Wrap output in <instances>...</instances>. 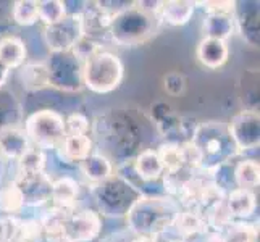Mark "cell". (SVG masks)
Instances as JSON below:
<instances>
[{
  "mask_svg": "<svg viewBox=\"0 0 260 242\" xmlns=\"http://www.w3.org/2000/svg\"><path fill=\"white\" fill-rule=\"evenodd\" d=\"M133 2L128 8L112 18L109 34L121 47H136L154 36L160 26L162 2Z\"/></svg>",
  "mask_w": 260,
  "mask_h": 242,
  "instance_id": "6da1fadb",
  "label": "cell"
},
{
  "mask_svg": "<svg viewBox=\"0 0 260 242\" xmlns=\"http://www.w3.org/2000/svg\"><path fill=\"white\" fill-rule=\"evenodd\" d=\"M181 212L179 203L172 197H146L133 205L126 215L128 228L138 237H154L168 231Z\"/></svg>",
  "mask_w": 260,
  "mask_h": 242,
  "instance_id": "7a4b0ae2",
  "label": "cell"
},
{
  "mask_svg": "<svg viewBox=\"0 0 260 242\" xmlns=\"http://www.w3.org/2000/svg\"><path fill=\"white\" fill-rule=\"evenodd\" d=\"M189 141L197 147L202 157V166L199 171L207 178H210L217 168L228 165L231 158L238 154L235 142L230 136L228 124L221 121L201 123L199 126H196Z\"/></svg>",
  "mask_w": 260,
  "mask_h": 242,
  "instance_id": "3957f363",
  "label": "cell"
},
{
  "mask_svg": "<svg viewBox=\"0 0 260 242\" xmlns=\"http://www.w3.org/2000/svg\"><path fill=\"white\" fill-rule=\"evenodd\" d=\"M92 194L99 212L112 218L126 217L133 205L144 195L123 175H115L102 183L94 184Z\"/></svg>",
  "mask_w": 260,
  "mask_h": 242,
  "instance_id": "277c9868",
  "label": "cell"
},
{
  "mask_svg": "<svg viewBox=\"0 0 260 242\" xmlns=\"http://www.w3.org/2000/svg\"><path fill=\"white\" fill-rule=\"evenodd\" d=\"M83 86L89 91L104 95L120 87L124 78V66L113 52L101 50L83 63Z\"/></svg>",
  "mask_w": 260,
  "mask_h": 242,
  "instance_id": "5b68a950",
  "label": "cell"
},
{
  "mask_svg": "<svg viewBox=\"0 0 260 242\" xmlns=\"http://www.w3.org/2000/svg\"><path fill=\"white\" fill-rule=\"evenodd\" d=\"M31 146L41 150H57L65 139V118L63 115L44 109L31 113L23 126Z\"/></svg>",
  "mask_w": 260,
  "mask_h": 242,
  "instance_id": "8992f818",
  "label": "cell"
},
{
  "mask_svg": "<svg viewBox=\"0 0 260 242\" xmlns=\"http://www.w3.org/2000/svg\"><path fill=\"white\" fill-rule=\"evenodd\" d=\"M50 75V86L67 92L81 91L83 86V63L73 52L52 53L46 61Z\"/></svg>",
  "mask_w": 260,
  "mask_h": 242,
  "instance_id": "52a82bcc",
  "label": "cell"
},
{
  "mask_svg": "<svg viewBox=\"0 0 260 242\" xmlns=\"http://www.w3.org/2000/svg\"><path fill=\"white\" fill-rule=\"evenodd\" d=\"M44 42L52 53L71 52L84 36L81 12L70 13L63 20L44 28Z\"/></svg>",
  "mask_w": 260,
  "mask_h": 242,
  "instance_id": "ba28073f",
  "label": "cell"
},
{
  "mask_svg": "<svg viewBox=\"0 0 260 242\" xmlns=\"http://www.w3.org/2000/svg\"><path fill=\"white\" fill-rule=\"evenodd\" d=\"M230 136L238 152H246L258 147L260 118L255 110H241L228 123Z\"/></svg>",
  "mask_w": 260,
  "mask_h": 242,
  "instance_id": "9c48e42d",
  "label": "cell"
},
{
  "mask_svg": "<svg viewBox=\"0 0 260 242\" xmlns=\"http://www.w3.org/2000/svg\"><path fill=\"white\" fill-rule=\"evenodd\" d=\"M102 232V218L101 213L86 209L73 212L68 217L65 236L73 242H92Z\"/></svg>",
  "mask_w": 260,
  "mask_h": 242,
  "instance_id": "30bf717a",
  "label": "cell"
},
{
  "mask_svg": "<svg viewBox=\"0 0 260 242\" xmlns=\"http://www.w3.org/2000/svg\"><path fill=\"white\" fill-rule=\"evenodd\" d=\"M13 181L23 194L24 207H41V205L50 200L52 179L46 171L32 175H18Z\"/></svg>",
  "mask_w": 260,
  "mask_h": 242,
  "instance_id": "8fae6325",
  "label": "cell"
},
{
  "mask_svg": "<svg viewBox=\"0 0 260 242\" xmlns=\"http://www.w3.org/2000/svg\"><path fill=\"white\" fill-rule=\"evenodd\" d=\"M78 197H79V184L75 178L60 176L52 181V187H50L52 207L73 213L76 212Z\"/></svg>",
  "mask_w": 260,
  "mask_h": 242,
  "instance_id": "7c38bea8",
  "label": "cell"
},
{
  "mask_svg": "<svg viewBox=\"0 0 260 242\" xmlns=\"http://www.w3.org/2000/svg\"><path fill=\"white\" fill-rule=\"evenodd\" d=\"M31 147V142L26 132L20 126H7L0 129V158L18 161L26 150Z\"/></svg>",
  "mask_w": 260,
  "mask_h": 242,
  "instance_id": "4fadbf2b",
  "label": "cell"
},
{
  "mask_svg": "<svg viewBox=\"0 0 260 242\" xmlns=\"http://www.w3.org/2000/svg\"><path fill=\"white\" fill-rule=\"evenodd\" d=\"M197 60L209 70H218L230 58V47L225 41L204 38L196 50Z\"/></svg>",
  "mask_w": 260,
  "mask_h": 242,
  "instance_id": "5bb4252c",
  "label": "cell"
},
{
  "mask_svg": "<svg viewBox=\"0 0 260 242\" xmlns=\"http://www.w3.org/2000/svg\"><path fill=\"white\" fill-rule=\"evenodd\" d=\"M57 154L65 163H81L94 154V142L89 136H65L57 147Z\"/></svg>",
  "mask_w": 260,
  "mask_h": 242,
  "instance_id": "9a60e30c",
  "label": "cell"
},
{
  "mask_svg": "<svg viewBox=\"0 0 260 242\" xmlns=\"http://www.w3.org/2000/svg\"><path fill=\"white\" fill-rule=\"evenodd\" d=\"M18 76L23 89L28 92H39L50 87V75L46 61H26Z\"/></svg>",
  "mask_w": 260,
  "mask_h": 242,
  "instance_id": "2e32d148",
  "label": "cell"
},
{
  "mask_svg": "<svg viewBox=\"0 0 260 242\" xmlns=\"http://www.w3.org/2000/svg\"><path fill=\"white\" fill-rule=\"evenodd\" d=\"M175 231L179 234V239L192 240L194 236L205 234L209 229L204 213L199 210H181L173 223Z\"/></svg>",
  "mask_w": 260,
  "mask_h": 242,
  "instance_id": "e0dca14e",
  "label": "cell"
},
{
  "mask_svg": "<svg viewBox=\"0 0 260 242\" xmlns=\"http://www.w3.org/2000/svg\"><path fill=\"white\" fill-rule=\"evenodd\" d=\"M133 169L138 178L144 183L157 181L164 176V168L160 163L155 149H144L141 150L133 160Z\"/></svg>",
  "mask_w": 260,
  "mask_h": 242,
  "instance_id": "ac0fdd59",
  "label": "cell"
},
{
  "mask_svg": "<svg viewBox=\"0 0 260 242\" xmlns=\"http://www.w3.org/2000/svg\"><path fill=\"white\" fill-rule=\"evenodd\" d=\"M225 202L230 213L233 215V218L246 220L249 217H252L257 209V197L254 191L239 189V187H235V189L226 192Z\"/></svg>",
  "mask_w": 260,
  "mask_h": 242,
  "instance_id": "d6986e66",
  "label": "cell"
},
{
  "mask_svg": "<svg viewBox=\"0 0 260 242\" xmlns=\"http://www.w3.org/2000/svg\"><path fill=\"white\" fill-rule=\"evenodd\" d=\"M28 50L26 44L16 36H5L0 39V63L8 70H20L26 63Z\"/></svg>",
  "mask_w": 260,
  "mask_h": 242,
  "instance_id": "ffe728a7",
  "label": "cell"
},
{
  "mask_svg": "<svg viewBox=\"0 0 260 242\" xmlns=\"http://www.w3.org/2000/svg\"><path fill=\"white\" fill-rule=\"evenodd\" d=\"M196 4L187 0H168L160 5V21H165L170 26H184L189 23L194 15Z\"/></svg>",
  "mask_w": 260,
  "mask_h": 242,
  "instance_id": "44dd1931",
  "label": "cell"
},
{
  "mask_svg": "<svg viewBox=\"0 0 260 242\" xmlns=\"http://www.w3.org/2000/svg\"><path fill=\"white\" fill-rule=\"evenodd\" d=\"M10 218V240L12 242H44L46 236L38 218Z\"/></svg>",
  "mask_w": 260,
  "mask_h": 242,
  "instance_id": "7402d4cb",
  "label": "cell"
},
{
  "mask_svg": "<svg viewBox=\"0 0 260 242\" xmlns=\"http://www.w3.org/2000/svg\"><path fill=\"white\" fill-rule=\"evenodd\" d=\"M79 169H81L83 176L94 184H99L113 176V165L112 160L102 155V154H92L89 155L84 161L79 163Z\"/></svg>",
  "mask_w": 260,
  "mask_h": 242,
  "instance_id": "603a6c76",
  "label": "cell"
},
{
  "mask_svg": "<svg viewBox=\"0 0 260 242\" xmlns=\"http://www.w3.org/2000/svg\"><path fill=\"white\" fill-rule=\"evenodd\" d=\"M235 28V15H207L204 20V36L210 39L226 42Z\"/></svg>",
  "mask_w": 260,
  "mask_h": 242,
  "instance_id": "cb8c5ba5",
  "label": "cell"
},
{
  "mask_svg": "<svg viewBox=\"0 0 260 242\" xmlns=\"http://www.w3.org/2000/svg\"><path fill=\"white\" fill-rule=\"evenodd\" d=\"M233 181L239 189L252 191L260 184V165L255 160H241L233 168Z\"/></svg>",
  "mask_w": 260,
  "mask_h": 242,
  "instance_id": "d4e9b609",
  "label": "cell"
},
{
  "mask_svg": "<svg viewBox=\"0 0 260 242\" xmlns=\"http://www.w3.org/2000/svg\"><path fill=\"white\" fill-rule=\"evenodd\" d=\"M155 150L160 163H162L164 175H175L184 169V158L179 142H164Z\"/></svg>",
  "mask_w": 260,
  "mask_h": 242,
  "instance_id": "484cf974",
  "label": "cell"
},
{
  "mask_svg": "<svg viewBox=\"0 0 260 242\" xmlns=\"http://www.w3.org/2000/svg\"><path fill=\"white\" fill-rule=\"evenodd\" d=\"M70 215L71 213H68V212H63V210L55 209V207H50L46 213L42 215V218L39 220L42 231H44V236H46L49 240L63 237L65 236L67 221H68Z\"/></svg>",
  "mask_w": 260,
  "mask_h": 242,
  "instance_id": "4316f807",
  "label": "cell"
},
{
  "mask_svg": "<svg viewBox=\"0 0 260 242\" xmlns=\"http://www.w3.org/2000/svg\"><path fill=\"white\" fill-rule=\"evenodd\" d=\"M235 23L239 26L243 38L250 46H258V8H246L244 12H235Z\"/></svg>",
  "mask_w": 260,
  "mask_h": 242,
  "instance_id": "83f0119b",
  "label": "cell"
},
{
  "mask_svg": "<svg viewBox=\"0 0 260 242\" xmlns=\"http://www.w3.org/2000/svg\"><path fill=\"white\" fill-rule=\"evenodd\" d=\"M24 209V199L15 181L7 183L0 187V212L7 217H15Z\"/></svg>",
  "mask_w": 260,
  "mask_h": 242,
  "instance_id": "f1b7e54d",
  "label": "cell"
},
{
  "mask_svg": "<svg viewBox=\"0 0 260 242\" xmlns=\"http://www.w3.org/2000/svg\"><path fill=\"white\" fill-rule=\"evenodd\" d=\"M18 175H32V173H44L46 171L47 158L46 152L31 146L16 161Z\"/></svg>",
  "mask_w": 260,
  "mask_h": 242,
  "instance_id": "f546056e",
  "label": "cell"
},
{
  "mask_svg": "<svg viewBox=\"0 0 260 242\" xmlns=\"http://www.w3.org/2000/svg\"><path fill=\"white\" fill-rule=\"evenodd\" d=\"M226 242H258V228L254 223L233 221L223 231Z\"/></svg>",
  "mask_w": 260,
  "mask_h": 242,
  "instance_id": "4dcf8cb0",
  "label": "cell"
},
{
  "mask_svg": "<svg viewBox=\"0 0 260 242\" xmlns=\"http://www.w3.org/2000/svg\"><path fill=\"white\" fill-rule=\"evenodd\" d=\"M204 217H205V221H207V226L213 228V231H217V232H223L233 221H235V218H233V215L230 213V210L226 207L225 200L215 203L213 207L205 210Z\"/></svg>",
  "mask_w": 260,
  "mask_h": 242,
  "instance_id": "1f68e13d",
  "label": "cell"
},
{
  "mask_svg": "<svg viewBox=\"0 0 260 242\" xmlns=\"http://www.w3.org/2000/svg\"><path fill=\"white\" fill-rule=\"evenodd\" d=\"M38 13L39 21H42L46 26H52L68 15L67 4L60 2V0H42V2H38Z\"/></svg>",
  "mask_w": 260,
  "mask_h": 242,
  "instance_id": "d6a6232c",
  "label": "cell"
},
{
  "mask_svg": "<svg viewBox=\"0 0 260 242\" xmlns=\"http://www.w3.org/2000/svg\"><path fill=\"white\" fill-rule=\"evenodd\" d=\"M12 18L16 24L26 26V28L36 24L39 21L38 2H34V0H16V2H13Z\"/></svg>",
  "mask_w": 260,
  "mask_h": 242,
  "instance_id": "836d02e7",
  "label": "cell"
},
{
  "mask_svg": "<svg viewBox=\"0 0 260 242\" xmlns=\"http://www.w3.org/2000/svg\"><path fill=\"white\" fill-rule=\"evenodd\" d=\"M20 105L13 95L0 91V129L7 126H20Z\"/></svg>",
  "mask_w": 260,
  "mask_h": 242,
  "instance_id": "e575fe53",
  "label": "cell"
},
{
  "mask_svg": "<svg viewBox=\"0 0 260 242\" xmlns=\"http://www.w3.org/2000/svg\"><path fill=\"white\" fill-rule=\"evenodd\" d=\"M89 129H91V123L83 113L76 112L65 118V136H87Z\"/></svg>",
  "mask_w": 260,
  "mask_h": 242,
  "instance_id": "d590c367",
  "label": "cell"
},
{
  "mask_svg": "<svg viewBox=\"0 0 260 242\" xmlns=\"http://www.w3.org/2000/svg\"><path fill=\"white\" fill-rule=\"evenodd\" d=\"M164 87L168 95L172 97H178L181 95L186 91V79L181 73H176V71H172L164 78Z\"/></svg>",
  "mask_w": 260,
  "mask_h": 242,
  "instance_id": "8d00e7d4",
  "label": "cell"
},
{
  "mask_svg": "<svg viewBox=\"0 0 260 242\" xmlns=\"http://www.w3.org/2000/svg\"><path fill=\"white\" fill-rule=\"evenodd\" d=\"M196 5H202L207 15H235L236 2H196Z\"/></svg>",
  "mask_w": 260,
  "mask_h": 242,
  "instance_id": "74e56055",
  "label": "cell"
},
{
  "mask_svg": "<svg viewBox=\"0 0 260 242\" xmlns=\"http://www.w3.org/2000/svg\"><path fill=\"white\" fill-rule=\"evenodd\" d=\"M12 12H13V2H0V26H5L13 21Z\"/></svg>",
  "mask_w": 260,
  "mask_h": 242,
  "instance_id": "f35d334b",
  "label": "cell"
},
{
  "mask_svg": "<svg viewBox=\"0 0 260 242\" xmlns=\"http://www.w3.org/2000/svg\"><path fill=\"white\" fill-rule=\"evenodd\" d=\"M10 240V218L0 217V242Z\"/></svg>",
  "mask_w": 260,
  "mask_h": 242,
  "instance_id": "ab89813d",
  "label": "cell"
},
{
  "mask_svg": "<svg viewBox=\"0 0 260 242\" xmlns=\"http://www.w3.org/2000/svg\"><path fill=\"white\" fill-rule=\"evenodd\" d=\"M204 242H226V239H225V236H223V232L213 231V232H209V234L204 237Z\"/></svg>",
  "mask_w": 260,
  "mask_h": 242,
  "instance_id": "60d3db41",
  "label": "cell"
},
{
  "mask_svg": "<svg viewBox=\"0 0 260 242\" xmlns=\"http://www.w3.org/2000/svg\"><path fill=\"white\" fill-rule=\"evenodd\" d=\"M8 78H10V70L5 68L2 63H0V91H2L4 86L7 84Z\"/></svg>",
  "mask_w": 260,
  "mask_h": 242,
  "instance_id": "b9f144b4",
  "label": "cell"
},
{
  "mask_svg": "<svg viewBox=\"0 0 260 242\" xmlns=\"http://www.w3.org/2000/svg\"><path fill=\"white\" fill-rule=\"evenodd\" d=\"M133 242H157V239H154V237H136Z\"/></svg>",
  "mask_w": 260,
  "mask_h": 242,
  "instance_id": "7bdbcfd3",
  "label": "cell"
},
{
  "mask_svg": "<svg viewBox=\"0 0 260 242\" xmlns=\"http://www.w3.org/2000/svg\"><path fill=\"white\" fill-rule=\"evenodd\" d=\"M49 242H73L71 239H68L67 236H63V237H58V239H53V240H49Z\"/></svg>",
  "mask_w": 260,
  "mask_h": 242,
  "instance_id": "ee69618b",
  "label": "cell"
},
{
  "mask_svg": "<svg viewBox=\"0 0 260 242\" xmlns=\"http://www.w3.org/2000/svg\"><path fill=\"white\" fill-rule=\"evenodd\" d=\"M168 242H192V240H189V239H170Z\"/></svg>",
  "mask_w": 260,
  "mask_h": 242,
  "instance_id": "f6af8a7d",
  "label": "cell"
},
{
  "mask_svg": "<svg viewBox=\"0 0 260 242\" xmlns=\"http://www.w3.org/2000/svg\"><path fill=\"white\" fill-rule=\"evenodd\" d=\"M2 165H4V160L0 158V176H2Z\"/></svg>",
  "mask_w": 260,
  "mask_h": 242,
  "instance_id": "bcb514c9",
  "label": "cell"
},
{
  "mask_svg": "<svg viewBox=\"0 0 260 242\" xmlns=\"http://www.w3.org/2000/svg\"><path fill=\"white\" fill-rule=\"evenodd\" d=\"M4 242H12V240H4Z\"/></svg>",
  "mask_w": 260,
  "mask_h": 242,
  "instance_id": "7dc6e473",
  "label": "cell"
}]
</instances>
